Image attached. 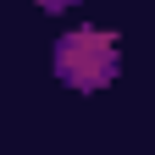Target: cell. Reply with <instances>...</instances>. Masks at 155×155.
I'll list each match as a JSON object with an SVG mask.
<instances>
[{
  "mask_svg": "<svg viewBox=\"0 0 155 155\" xmlns=\"http://www.w3.org/2000/svg\"><path fill=\"white\" fill-rule=\"evenodd\" d=\"M116 67H122V50H116V33L105 28H72L55 45V72L72 89H100L116 78Z\"/></svg>",
  "mask_w": 155,
  "mask_h": 155,
  "instance_id": "obj_1",
  "label": "cell"
},
{
  "mask_svg": "<svg viewBox=\"0 0 155 155\" xmlns=\"http://www.w3.org/2000/svg\"><path fill=\"white\" fill-rule=\"evenodd\" d=\"M39 6H67V0H39Z\"/></svg>",
  "mask_w": 155,
  "mask_h": 155,
  "instance_id": "obj_2",
  "label": "cell"
}]
</instances>
